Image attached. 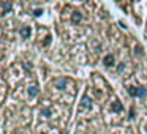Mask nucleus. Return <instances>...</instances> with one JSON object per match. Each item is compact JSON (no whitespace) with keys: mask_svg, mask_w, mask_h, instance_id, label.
<instances>
[{"mask_svg":"<svg viewBox=\"0 0 147 134\" xmlns=\"http://www.w3.org/2000/svg\"><path fill=\"white\" fill-rule=\"evenodd\" d=\"M73 80L68 79V77H59V79H55L54 82H52V85L55 87V90H59V92H65V90H68V84H71Z\"/></svg>","mask_w":147,"mask_h":134,"instance_id":"nucleus-1","label":"nucleus"},{"mask_svg":"<svg viewBox=\"0 0 147 134\" xmlns=\"http://www.w3.org/2000/svg\"><path fill=\"white\" fill-rule=\"evenodd\" d=\"M127 92H128V95L133 96V98H144V96H146V88H144V87L128 85Z\"/></svg>","mask_w":147,"mask_h":134,"instance_id":"nucleus-2","label":"nucleus"},{"mask_svg":"<svg viewBox=\"0 0 147 134\" xmlns=\"http://www.w3.org/2000/svg\"><path fill=\"white\" fill-rule=\"evenodd\" d=\"M92 107H93V101L90 99V96L86 93V95L82 96V99H81V104H79V112H87V111H92Z\"/></svg>","mask_w":147,"mask_h":134,"instance_id":"nucleus-3","label":"nucleus"},{"mask_svg":"<svg viewBox=\"0 0 147 134\" xmlns=\"http://www.w3.org/2000/svg\"><path fill=\"white\" fill-rule=\"evenodd\" d=\"M109 109H111L112 114H122V111H123V106H122L120 99L114 98L111 103H109Z\"/></svg>","mask_w":147,"mask_h":134,"instance_id":"nucleus-4","label":"nucleus"},{"mask_svg":"<svg viewBox=\"0 0 147 134\" xmlns=\"http://www.w3.org/2000/svg\"><path fill=\"white\" fill-rule=\"evenodd\" d=\"M115 63V57L112 54H106L105 57H103V65H105L106 68H112Z\"/></svg>","mask_w":147,"mask_h":134,"instance_id":"nucleus-5","label":"nucleus"},{"mask_svg":"<svg viewBox=\"0 0 147 134\" xmlns=\"http://www.w3.org/2000/svg\"><path fill=\"white\" fill-rule=\"evenodd\" d=\"M71 24L73 25H78V24H81V21H82V14H81V11H73L71 13Z\"/></svg>","mask_w":147,"mask_h":134,"instance_id":"nucleus-6","label":"nucleus"},{"mask_svg":"<svg viewBox=\"0 0 147 134\" xmlns=\"http://www.w3.org/2000/svg\"><path fill=\"white\" fill-rule=\"evenodd\" d=\"M40 115H41V118H51L52 117V109L48 107V106H41V109H40Z\"/></svg>","mask_w":147,"mask_h":134,"instance_id":"nucleus-7","label":"nucleus"},{"mask_svg":"<svg viewBox=\"0 0 147 134\" xmlns=\"http://www.w3.org/2000/svg\"><path fill=\"white\" fill-rule=\"evenodd\" d=\"M27 92H29V98L33 99V98H36V96H38L40 88H38V85H36V84H33L32 87H29V90H27Z\"/></svg>","mask_w":147,"mask_h":134,"instance_id":"nucleus-8","label":"nucleus"},{"mask_svg":"<svg viewBox=\"0 0 147 134\" xmlns=\"http://www.w3.org/2000/svg\"><path fill=\"white\" fill-rule=\"evenodd\" d=\"M19 33H21V36H22V38H30V35H32V30H30L29 25H24V27H21Z\"/></svg>","mask_w":147,"mask_h":134,"instance_id":"nucleus-9","label":"nucleus"},{"mask_svg":"<svg viewBox=\"0 0 147 134\" xmlns=\"http://www.w3.org/2000/svg\"><path fill=\"white\" fill-rule=\"evenodd\" d=\"M10 10H11V3H10V2H7V3L2 5V13H3V11H5V13H8Z\"/></svg>","mask_w":147,"mask_h":134,"instance_id":"nucleus-10","label":"nucleus"},{"mask_svg":"<svg viewBox=\"0 0 147 134\" xmlns=\"http://www.w3.org/2000/svg\"><path fill=\"white\" fill-rule=\"evenodd\" d=\"M41 13H43L41 10H36V11H35V16H40V14H41Z\"/></svg>","mask_w":147,"mask_h":134,"instance_id":"nucleus-11","label":"nucleus"}]
</instances>
